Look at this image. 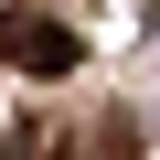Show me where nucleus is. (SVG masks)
Listing matches in <instances>:
<instances>
[{
	"label": "nucleus",
	"mask_w": 160,
	"mask_h": 160,
	"mask_svg": "<svg viewBox=\"0 0 160 160\" xmlns=\"http://www.w3.org/2000/svg\"><path fill=\"white\" fill-rule=\"evenodd\" d=\"M11 53H22L32 75H64V64H75V32H64V22H22V32H11Z\"/></svg>",
	"instance_id": "obj_1"
},
{
	"label": "nucleus",
	"mask_w": 160,
	"mask_h": 160,
	"mask_svg": "<svg viewBox=\"0 0 160 160\" xmlns=\"http://www.w3.org/2000/svg\"><path fill=\"white\" fill-rule=\"evenodd\" d=\"M0 22H11V0H0Z\"/></svg>",
	"instance_id": "obj_2"
}]
</instances>
